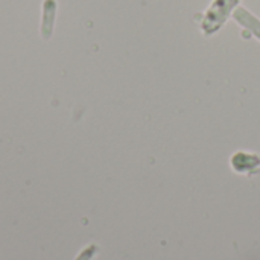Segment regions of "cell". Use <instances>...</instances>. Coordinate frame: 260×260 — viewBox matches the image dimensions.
<instances>
[{"label":"cell","mask_w":260,"mask_h":260,"mask_svg":"<svg viewBox=\"0 0 260 260\" xmlns=\"http://www.w3.org/2000/svg\"><path fill=\"white\" fill-rule=\"evenodd\" d=\"M55 12H56V2L55 0H44V8H43V26H41V34L44 40H49L53 30V20H55Z\"/></svg>","instance_id":"6da1fadb"}]
</instances>
